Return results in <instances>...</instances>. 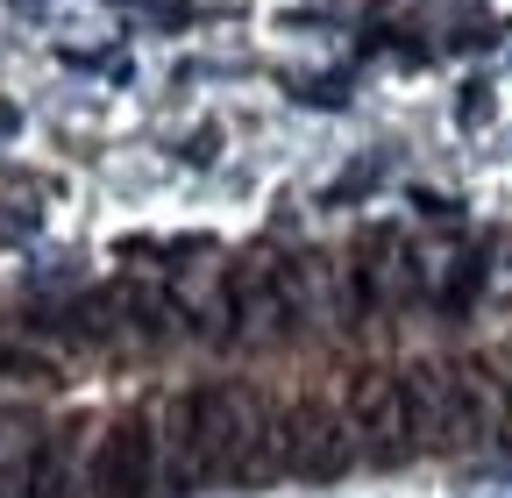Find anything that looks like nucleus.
Instances as JSON below:
<instances>
[{
    "instance_id": "nucleus-1",
    "label": "nucleus",
    "mask_w": 512,
    "mask_h": 498,
    "mask_svg": "<svg viewBox=\"0 0 512 498\" xmlns=\"http://www.w3.org/2000/svg\"><path fill=\"white\" fill-rule=\"evenodd\" d=\"M150 484H157V427L143 413H121L86 463V491L93 498H150Z\"/></svg>"
}]
</instances>
